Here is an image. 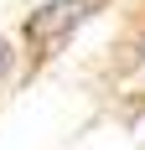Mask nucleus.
Here are the masks:
<instances>
[{"label":"nucleus","instance_id":"obj_1","mask_svg":"<svg viewBox=\"0 0 145 150\" xmlns=\"http://www.w3.org/2000/svg\"><path fill=\"white\" fill-rule=\"evenodd\" d=\"M88 5H93V0H57V5H42V16H31V36H42V31L62 36L72 21H83Z\"/></svg>","mask_w":145,"mask_h":150},{"label":"nucleus","instance_id":"obj_2","mask_svg":"<svg viewBox=\"0 0 145 150\" xmlns=\"http://www.w3.org/2000/svg\"><path fill=\"white\" fill-rule=\"evenodd\" d=\"M5 67H11V52H5V42H0V73H5Z\"/></svg>","mask_w":145,"mask_h":150}]
</instances>
